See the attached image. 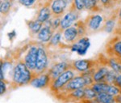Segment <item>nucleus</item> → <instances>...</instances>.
<instances>
[{
	"label": "nucleus",
	"mask_w": 121,
	"mask_h": 103,
	"mask_svg": "<svg viewBox=\"0 0 121 103\" xmlns=\"http://www.w3.org/2000/svg\"><path fill=\"white\" fill-rule=\"evenodd\" d=\"M34 76L35 75L33 72L29 70L23 61L19 60L14 66L12 78H11L10 85L13 89L24 86L26 84H30Z\"/></svg>",
	"instance_id": "nucleus-1"
},
{
	"label": "nucleus",
	"mask_w": 121,
	"mask_h": 103,
	"mask_svg": "<svg viewBox=\"0 0 121 103\" xmlns=\"http://www.w3.org/2000/svg\"><path fill=\"white\" fill-rule=\"evenodd\" d=\"M75 76L76 73L74 70L68 69L67 71L62 73L57 78L52 81V84L49 87L50 91L52 93H53L54 95L57 94Z\"/></svg>",
	"instance_id": "nucleus-2"
},
{
	"label": "nucleus",
	"mask_w": 121,
	"mask_h": 103,
	"mask_svg": "<svg viewBox=\"0 0 121 103\" xmlns=\"http://www.w3.org/2000/svg\"><path fill=\"white\" fill-rule=\"evenodd\" d=\"M78 17L79 11L75 8L74 4L73 3L71 6L69 7L67 13L61 18L59 30L63 32L65 29H68V28L73 26L74 24L78 20Z\"/></svg>",
	"instance_id": "nucleus-3"
},
{
	"label": "nucleus",
	"mask_w": 121,
	"mask_h": 103,
	"mask_svg": "<svg viewBox=\"0 0 121 103\" xmlns=\"http://www.w3.org/2000/svg\"><path fill=\"white\" fill-rule=\"evenodd\" d=\"M48 58L47 54V51L45 48L42 45L38 46L37 59H36V68L34 71V75H40L48 72Z\"/></svg>",
	"instance_id": "nucleus-4"
},
{
	"label": "nucleus",
	"mask_w": 121,
	"mask_h": 103,
	"mask_svg": "<svg viewBox=\"0 0 121 103\" xmlns=\"http://www.w3.org/2000/svg\"><path fill=\"white\" fill-rule=\"evenodd\" d=\"M85 87H86V84H85V80H84L82 76V75L75 76L60 91V93L56 94V96H57V95L61 96V97L65 96V95L69 93L73 92V91L79 89V88H85Z\"/></svg>",
	"instance_id": "nucleus-5"
},
{
	"label": "nucleus",
	"mask_w": 121,
	"mask_h": 103,
	"mask_svg": "<svg viewBox=\"0 0 121 103\" xmlns=\"http://www.w3.org/2000/svg\"><path fill=\"white\" fill-rule=\"evenodd\" d=\"M106 52L109 58H113L121 63V37L120 36L107 43Z\"/></svg>",
	"instance_id": "nucleus-6"
},
{
	"label": "nucleus",
	"mask_w": 121,
	"mask_h": 103,
	"mask_svg": "<svg viewBox=\"0 0 121 103\" xmlns=\"http://www.w3.org/2000/svg\"><path fill=\"white\" fill-rule=\"evenodd\" d=\"M98 65L99 63L94 59H78L71 62V69L80 74H82L96 67Z\"/></svg>",
	"instance_id": "nucleus-7"
},
{
	"label": "nucleus",
	"mask_w": 121,
	"mask_h": 103,
	"mask_svg": "<svg viewBox=\"0 0 121 103\" xmlns=\"http://www.w3.org/2000/svg\"><path fill=\"white\" fill-rule=\"evenodd\" d=\"M51 84H52V79L50 77L49 74L47 72L45 73H43V74L35 76L29 84L36 88L46 89L48 88H49Z\"/></svg>",
	"instance_id": "nucleus-8"
},
{
	"label": "nucleus",
	"mask_w": 121,
	"mask_h": 103,
	"mask_svg": "<svg viewBox=\"0 0 121 103\" xmlns=\"http://www.w3.org/2000/svg\"><path fill=\"white\" fill-rule=\"evenodd\" d=\"M37 53H38V46L33 45H31L28 49V52L25 54L23 58V63H25L29 70L34 72L36 64V59H37Z\"/></svg>",
	"instance_id": "nucleus-9"
},
{
	"label": "nucleus",
	"mask_w": 121,
	"mask_h": 103,
	"mask_svg": "<svg viewBox=\"0 0 121 103\" xmlns=\"http://www.w3.org/2000/svg\"><path fill=\"white\" fill-rule=\"evenodd\" d=\"M68 69H71V63L62 61V62L56 63L48 69V73L49 74L52 79V81L60 76L63 72L67 71Z\"/></svg>",
	"instance_id": "nucleus-10"
},
{
	"label": "nucleus",
	"mask_w": 121,
	"mask_h": 103,
	"mask_svg": "<svg viewBox=\"0 0 121 103\" xmlns=\"http://www.w3.org/2000/svg\"><path fill=\"white\" fill-rule=\"evenodd\" d=\"M103 21V17L99 14H92L86 18L85 23L86 32H95L100 29Z\"/></svg>",
	"instance_id": "nucleus-11"
},
{
	"label": "nucleus",
	"mask_w": 121,
	"mask_h": 103,
	"mask_svg": "<svg viewBox=\"0 0 121 103\" xmlns=\"http://www.w3.org/2000/svg\"><path fill=\"white\" fill-rule=\"evenodd\" d=\"M90 45L91 42L88 37H83L76 41L73 44H72L70 46V49L73 52H77L79 55H84L86 53Z\"/></svg>",
	"instance_id": "nucleus-12"
},
{
	"label": "nucleus",
	"mask_w": 121,
	"mask_h": 103,
	"mask_svg": "<svg viewBox=\"0 0 121 103\" xmlns=\"http://www.w3.org/2000/svg\"><path fill=\"white\" fill-rule=\"evenodd\" d=\"M62 38H64V40L67 43H69L71 45L73 44L76 41L79 39L78 29L73 25L65 29L62 32Z\"/></svg>",
	"instance_id": "nucleus-13"
},
{
	"label": "nucleus",
	"mask_w": 121,
	"mask_h": 103,
	"mask_svg": "<svg viewBox=\"0 0 121 103\" xmlns=\"http://www.w3.org/2000/svg\"><path fill=\"white\" fill-rule=\"evenodd\" d=\"M52 15V13L51 10V4H49V3H47L39 10L36 20H37L39 22L42 23L44 25L51 19Z\"/></svg>",
	"instance_id": "nucleus-14"
},
{
	"label": "nucleus",
	"mask_w": 121,
	"mask_h": 103,
	"mask_svg": "<svg viewBox=\"0 0 121 103\" xmlns=\"http://www.w3.org/2000/svg\"><path fill=\"white\" fill-rule=\"evenodd\" d=\"M67 3L64 0H53L51 3L52 13L55 16H60L65 12L68 7Z\"/></svg>",
	"instance_id": "nucleus-15"
},
{
	"label": "nucleus",
	"mask_w": 121,
	"mask_h": 103,
	"mask_svg": "<svg viewBox=\"0 0 121 103\" xmlns=\"http://www.w3.org/2000/svg\"><path fill=\"white\" fill-rule=\"evenodd\" d=\"M53 33H54V31L51 27L44 25L41 29V30L39 32V33L36 35V38H37V40L39 41H40L41 43L49 42L52 35H53Z\"/></svg>",
	"instance_id": "nucleus-16"
},
{
	"label": "nucleus",
	"mask_w": 121,
	"mask_h": 103,
	"mask_svg": "<svg viewBox=\"0 0 121 103\" xmlns=\"http://www.w3.org/2000/svg\"><path fill=\"white\" fill-rule=\"evenodd\" d=\"M109 68L107 65H103V66H99L98 65L96 67V70H95V73L93 75L94 81L95 82H104L105 78H106L107 74L108 73Z\"/></svg>",
	"instance_id": "nucleus-17"
},
{
	"label": "nucleus",
	"mask_w": 121,
	"mask_h": 103,
	"mask_svg": "<svg viewBox=\"0 0 121 103\" xmlns=\"http://www.w3.org/2000/svg\"><path fill=\"white\" fill-rule=\"evenodd\" d=\"M84 96H85V90L83 88L74 90L62 97H65L68 101H71V102H79V101L82 102V100H84Z\"/></svg>",
	"instance_id": "nucleus-18"
},
{
	"label": "nucleus",
	"mask_w": 121,
	"mask_h": 103,
	"mask_svg": "<svg viewBox=\"0 0 121 103\" xmlns=\"http://www.w3.org/2000/svg\"><path fill=\"white\" fill-rule=\"evenodd\" d=\"M27 25L30 30V33L33 35H37L39 32L41 30V29L44 26L42 23L39 22L37 20H33L27 21Z\"/></svg>",
	"instance_id": "nucleus-19"
},
{
	"label": "nucleus",
	"mask_w": 121,
	"mask_h": 103,
	"mask_svg": "<svg viewBox=\"0 0 121 103\" xmlns=\"http://www.w3.org/2000/svg\"><path fill=\"white\" fill-rule=\"evenodd\" d=\"M119 17L118 16H111L109 17L108 19L107 20L106 23H105V25H103V27L101 29V30L103 31H105L106 33H112L113 30H114L115 29V26H116V19Z\"/></svg>",
	"instance_id": "nucleus-20"
},
{
	"label": "nucleus",
	"mask_w": 121,
	"mask_h": 103,
	"mask_svg": "<svg viewBox=\"0 0 121 103\" xmlns=\"http://www.w3.org/2000/svg\"><path fill=\"white\" fill-rule=\"evenodd\" d=\"M106 65L110 69L116 72L117 74H121V63L117 61L116 59L113 58H108Z\"/></svg>",
	"instance_id": "nucleus-21"
},
{
	"label": "nucleus",
	"mask_w": 121,
	"mask_h": 103,
	"mask_svg": "<svg viewBox=\"0 0 121 103\" xmlns=\"http://www.w3.org/2000/svg\"><path fill=\"white\" fill-rule=\"evenodd\" d=\"M96 100L98 103H116L115 97L108 94L107 93H102L97 95Z\"/></svg>",
	"instance_id": "nucleus-22"
},
{
	"label": "nucleus",
	"mask_w": 121,
	"mask_h": 103,
	"mask_svg": "<svg viewBox=\"0 0 121 103\" xmlns=\"http://www.w3.org/2000/svg\"><path fill=\"white\" fill-rule=\"evenodd\" d=\"M107 86H108V84H107L106 82H95L93 84L91 88L97 94H99L102 93H106Z\"/></svg>",
	"instance_id": "nucleus-23"
},
{
	"label": "nucleus",
	"mask_w": 121,
	"mask_h": 103,
	"mask_svg": "<svg viewBox=\"0 0 121 103\" xmlns=\"http://www.w3.org/2000/svg\"><path fill=\"white\" fill-rule=\"evenodd\" d=\"M61 38H62V32L60 30H57L56 32H54L51 40H50V41L48 43H49L50 45L56 46V45H58L60 43Z\"/></svg>",
	"instance_id": "nucleus-24"
},
{
	"label": "nucleus",
	"mask_w": 121,
	"mask_h": 103,
	"mask_svg": "<svg viewBox=\"0 0 121 103\" xmlns=\"http://www.w3.org/2000/svg\"><path fill=\"white\" fill-rule=\"evenodd\" d=\"M85 96H84V100L86 101H91L97 98V94L91 87H85Z\"/></svg>",
	"instance_id": "nucleus-25"
},
{
	"label": "nucleus",
	"mask_w": 121,
	"mask_h": 103,
	"mask_svg": "<svg viewBox=\"0 0 121 103\" xmlns=\"http://www.w3.org/2000/svg\"><path fill=\"white\" fill-rule=\"evenodd\" d=\"M74 26L77 28L78 31L79 38L85 37V35L87 33V32H86V25H85L84 21L78 20L77 22L74 24Z\"/></svg>",
	"instance_id": "nucleus-26"
},
{
	"label": "nucleus",
	"mask_w": 121,
	"mask_h": 103,
	"mask_svg": "<svg viewBox=\"0 0 121 103\" xmlns=\"http://www.w3.org/2000/svg\"><path fill=\"white\" fill-rule=\"evenodd\" d=\"M11 5H12V3L10 1L2 2L1 5H0V11H1L2 15H7L11 8Z\"/></svg>",
	"instance_id": "nucleus-27"
},
{
	"label": "nucleus",
	"mask_w": 121,
	"mask_h": 103,
	"mask_svg": "<svg viewBox=\"0 0 121 103\" xmlns=\"http://www.w3.org/2000/svg\"><path fill=\"white\" fill-rule=\"evenodd\" d=\"M117 75L118 74H117L116 72H114V71L112 70V69H110L108 73L107 74L104 82H106L107 84H114Z\"/></svg>",
	"instance_id": "nucleus-28"
},
{
	"label": "nucleus",
	"mask_w": 121,
	"mask_h": 103,
	"mask_svg": "<svg viewBox=\"0 0 121 103\" xmlns=\"http://www.w3.org/2000/svg\"><path fill=\"white\" fill-rule=\"evenodd\" d=\"M97 8H99V4L96 0H85V9L95 11Z\"/></svg>",
	"instance_id": "nucleus-29"
},
{
	"label": "nucleus",
	"mask_w": 121,
	"mask_h": 103,
	"mask_svg": "<svg viewBox=\"0 0 121 103\" xmlns=\"http://www.w3.org/2000/svg\"><path fill=\"white\" fill-rule=\"evenodd\" d=\"M120 88H118V87L116 86V85H114V84H108L106 93H107L110 94V95H112V96L116 97V95L120 94Z\"/></svg>",
	"instance_id": "nucleus-30"
},
{
	"label": "nucleus",
	"mask_w": 121,
	"mask_h": 103,
	"mask_svg": "<svg viewBox=\"0 0 121 103\" xmlns=\"http://www.w3.org/2000/svg\"><path fill=\"white\" fill-rule=\"evenodd\" d=\"M75 8L78 11H81L85 8V0H73Z\"/></svg>",
	"instance_id": "nucleus-31"
},
{
	"label": "nucleus",
	"mask_w": 121,
	"mask_h": 103,
	"mask_svg": "<svg viewBox=\"0 0 121 103\" xmlns=\"http://www.w3.org/2000/svg\"><path fill=\"white\" fill-rule=\"evenodd\" d=\"M36 1L37 0H19V3L26 7H30L34 5L36 3Z\"/></svg>",
	"instance_id": "nucleus-32"
},
{
	"label": "nucleus",
	"mask_w": 121,
	"mask_h": 103,
	"mask_svg": "<svg viewBox=\"0 0 121 103\" xmlns=\"http://www.w3.org/2000/svg\"><path fill=\"white\" fill-rule=\"evenodd\" d=\"M7 84H7L6 81L4 80L0 81V95H1V96H3V95L6 93V92H7Z\"/></svg>",
	"instance_id": "nucleus-33"
},
{
	"label": "nucleus",
	"mask_w": 121,
	"mask_h": 103,
	"mask_svg": "<svg viewBox=\"0 0 121 103\" xmlns=\"http://www.w3.org/2000/svg\"><path fill=\"white\" fill-rule=\"evenodd\" d=\"M114 85H116L118 88H121V74H118L116 76V79L115 80Z\"/></svg>",
	"instance_id": "nucleus-34"
},
{
	"label": "nucleus",
	"mask_w": 121,
	"mask_h": 103,
	"mask_svg": "<svg viewBox=\"0 0 121 103\" xmlns=\"http://www.w3.org/2000/svg\"><path fill=\"white\" fill-rule=\"evenodd\" d=\"M112 2V0H100V3L104 7H108Z\"/></svg>",
	"instance_id": "nucleus-35"
},
{
	"label": "nucleus",
	"mask_w": 121,
	"mask_h": 103,
	"mask_svg": "<svg viewBox=\"0 0 121 103\" xmlns=\"http://www.w3.org/2000/svg\"><path fill=\"white\" fill-rule=\"evenodd\" d=\"M115 100H116V103H121V94H118L115 97Z\"/></svg>",
	"instance_id": "nucleus-36"
},
{
	"label": "nucleus",
	"mask_w": 121,
	"mask_h": 103,
	"mask_svg": "<svg viewBox=\"0 0 121 103\" xmlns=\"http://www.w3.org/2000/svg\"><path fill=\"white\" fill-rule=\"evenodd\" d=\"M8 37H9V38L10 39H13L14 37H15V30H13L11 33H8Z\"/></svg>",
	"instance_id": "nucleus-37"
},
{
	"label": "nucleus",
	"mask_w": 121,
	"mask_h": 103,
	"mask_svg": "<svg viewBox=\"0 0 121 103\" xmlns=\"http://www.w3.org/2000/svg\"><path fill=\"white\" fill-rule=\"evenodd\" d=\"M68 5H71L73 3V0H64Z\"/></svg>",
	"instance_id": "nucleus-38"
},
{
	"label": "nucleus",
	"mask_w": 121,
	"mask_h": 103,
	"mask_svg": "<svg viewBox=\"0 0 121 103\" xmlns=\"http://www.w3.org/2000/svg\"><path fill=\"white\" fill-rule=\"evenodd\" d=\"M118 17H119V22H120L121 21V7L118 12Z\"/></svg>",
	"instance_id": "nucleus-39"
},
{
	"label": "nucleus",
	"mask_w": 121,
	"mask_h": 103,
	"mask_svg": "<svg viewBox=\"0 0 121 103\" xmlns=\"http://www.w3.org/2000/svg\"><path fill=\"white\" fill-rule=\"evenodd\" d=\"M96 1H97V3H98V4L100 3V0H96Z\"/></svg>",
	"instance_id": "nucleus-40"
},
{
	"label": "nucleus",
	"mask_w": 121,
	"mask_h": 103,
	"mask_svg": "<svg viewBox=\"0 0 121 103\" xmlns=\"http://www.w3.org/2000/svg\"><path fill=\"white\" fill-rule=\"evenodd\" d=\"M3 1H10V0H3Z\"/></svg>",
	"instance_id": "nucleus-41"
},
{
	"label": "nucleus",
	"mask_w": 121,
	"mask_h": 103,
	"mask_svg": "<svg viewBox=\"0 0 121 103\" xmlns=\"http://www.w3.org/2000/svg\"><path fill=\"white\" fill-rule=\"evenodd\" d=\"M120 93L121 94V88H120Z\"/></svg>",
	"instance_id": "nucleus-42"
},
{
	"label": "nucleus",
	"mask_w": 121,
	"mask_h": 103,
	"mask_svg": "<svg viewBox=\"0 0 121 103\" xmlns=\"http://www.w3.org/2000/svg\"><path fill=\"white\" fill-rule=\"evenodd\" d=\"M120 29H121V28H120ZM120 35H121V34H120ZM119 36H120V35H119Z\"/></svg>",
	"instance_id": "nucleus-43"
},
{
	"label": "nucleus",
	"mask_w": 121,
	"mask_h": 103,
	"mask_svg": "<svg viewBox=\"0 0 121 103\" xmlns=\"http://www.w3.org/2000/svg\"><path fill=\"white\" fill-rule=\"evenodd\" d=\"M120 27H121V25H120Z\"/></svg>",
	"instance_id": "nucleus-44"
}]
</instances>
